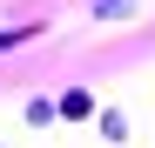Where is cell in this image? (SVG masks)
Returning a JSON list of instances; mask_svg holds the SVG:
<instances>
[{"label":"cell","instance_id":"1","mask_svg":"<svg viewBox=\"0 0 155 148\" xmlns=\"http://www.w3.org/2000/svg\"><path fill=\"white\" fill-rule=\"evenodd\" d=\"M54 114H74V121H81V114H94V101H88V88H68L61 101H54Z\"/></svg>","mask_w":155,"mask_h":148},{"label":"cell","instance_id":"2","mask_svg":"<svg viewBox=\"0 0 155 148\" xmlns=\"http://www.w3.org/2000/svg\"><path fill=\"white\" fill-rule=\"evenodd\" d=\"M41 34V20H20V27H0V47H20V40H34Z\"/></svg>","mask_w":155,"mask_h":148},{"label":"cell","instance_id":"3","mask_svg":"<svg viewBox=\"0 0 155 148\" xmlns=\"http://www.w3.org/2000/svg\"><path fill=\"white\" fill-rule=\"evenodd\" d=\"M128 7H135V0H94V14H101V20H128Z\"/></svg>","mask_w":155,"mask_h":148}]
</instances>
